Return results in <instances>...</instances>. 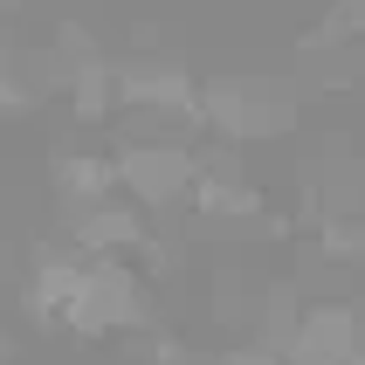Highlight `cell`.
Here are the masks:
<instances>
[{"label":"cell","instance_id":"6da1fadb","mask_svg":"<svg viewBox=\"0 0 365 365\" xmlns=\"http://www.w3.org/2000/svg\"><path fill=\"white\" fill-rule=\"evenodd\" d=\"M118 159V200H131L152 221L159 207H180L186 186H193V173H200V152L180 138H152V145H124V152H110Z\"/></svg>","mask_w":365,"mask_h":365},{"label":"cell","instance_id":"7a4b0ae2","mask_svg":"<svg viewBox=\"0 0 365 365\" xmlns=\"http://www.w3.org/2000/svg\"><path fill=\"white\" fill-rule=\"evenodd\" d=\"M118 110H145V118L200 124V83L186 76V62L152 56V62H118Z\"/></svg>","mask_w":365,"mask_h":365},{"label":"cell","instance_id":"3957f363","mask_svg":"<svg viewBox=\"0 0 365 365\" xmlns=\"http://www.w3.org/2000/svg\"><path fill=\"white\" fill-rule=\"evenodd\" d=\"M48 186H56L62 214L76 221L90 207L118 200V159H110V152H90V145H62L56 159H48Z\"/></svg>","mask_w":365,"mask_h":365},{"label":"cell","instance_id":"277c9868","mask_svg":"<svg viewBox=\"0 0 365 365\" xmlns=\"http://www.w3.org/2000/svg\"><path fill=\"white\" fill-rule=\"evenodd\" d=\"M69 110H76L83 124H103L110 110H118V62H83V69H69Z\"/></svg>","mask_w":365,"mask_h":365},{"label":"cell","instance_id":"5b68a950","mask_svg":"<svg viewBox=\"0 0 365 365\" xmlns=\"http://www.w3.org/2000/svg\"><path fill=\"white\" fill-rule=\"evenodd\" d=\"M214 365H283V351L276 345H242V351H227V359H214Z\"/></svg>","mask_w":365,"mask_h":365},{"label":"cell","instance_id":"8992f818","mask_svg":"<svg viewBox=\"0 0 365 365\" xmlns=\"http://www.w3.org/2000/svg\"><path fill=\"white\" fill-rule=\"evenodd\" d=\"M14 7H21V0H0V14H14Z\"/></svg>","mask_w":365,"mask_h":365}]
</instances>
